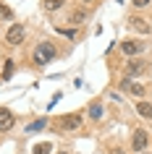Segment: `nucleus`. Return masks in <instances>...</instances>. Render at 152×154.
<instances>
[{"instance_id": "1", "label": "nucleus", "mask_w": 152, "mask_h": 154, "mask_svg": "<svg viewBox=\"0 0 152 154\" xmlns=\"http://www.w3.org/2000/svg\"><path fill=\"white\" fill-rule=\"evenodd\" d=\"M53 57H55V47H53V42H40V45L34 47L32 60H34V65H37V68H45Z\"/></svg>"}, {"instance_id": "2", "label": "nucleus", "mask_w": 152, "mask_h": 154, "mask_svg": "<svg viewBox=\"0 0 152 154\" xmlns=\"http://www.w3.org/2000/svg\"><path fill=\"white\" fill-rule=\"evenodd\" d=\"M55 125H58V131H79L84 125V120H81L79 112H71V115H60Z\"/></svg>"}, {"instance_id": "3", "label": "nucleus", "mask_w": 152, "mask_h": 154, "mask_svg": "<svg viewBox=\"0 0 152 154\" xmlns=\"http://www.w3.org/2000/svg\"><path fill=\"white\" fill-rule=\"evenodd\" d=\"M147 146H150V136H147V131H144V128H136L134 136H131V152L142 154Z\"/></svg>"}, {"instance_id": "4", "label": "nucleus", "mask_w": 152, "mask_h": 154, "mask_svg": "<svg viewBox=\"0 0 152 154\" xmlns=\"http://www.w3.org/2000/svg\"><path fill=\"white\" fill-rule=\"evenodd\" d=\"M26 37V26L24 24H11V29L5 32V42L8 45H21Z\"/></svg>"}, {"instance_id": "5", "label": "nucleus", "mask_w": 152, "mask_h": 154, "mask_svg": "<svg viewBox=\"0 0 152 154\" xmlns=\"http://www.w3.org/2000/svg\"><path fill=\"white\" fill-rule=\"evenodd\" d=\"M121 91L134 94V97H144V86L136 84V81H131V79H123V81H121Z\"/></svg>"}, {"instance_id": "6", "label": "nucleus", "mask_w": 152, "mask_h": 154, "mask_svg": "<svg viewBox=\"0 0 152 154\" xmlns=\"http://www.w3.org/2000/svg\"><path fill=\"white\" fill-rule=\"evenodd\" d=\"M13 123H16V118H13V112L11 110H5V107H0V131L5 133V131L13 128Z\"/></svg>"}, {"instance_id": "7", "label": "nucleus", "mask_w": 152, "mask_h": 154, "mask_svg": "<svg viewBox=\"0 0 152 154\" xmlns=\"http://www.w3.org/2000/svg\"><path fill=\"white\" fill-rule=\"evenodd\" d=\"M121 50H123V52H126V55L131 57V55H136V52H142V50H144V45H142L139 39H126L123 45H121Z\"/></svg>"}, {"instance_id": "8", "label": "nucleus", "mask_w": 152, "mask_h": 154, "mask_svg": "<svg viewBox=\"0 0 152 154\" xmlns=\"http://www.w3.org/2000/svg\"><path fill=\"white\" fill-rule=\"evenodd\" d=\"M123 71H126V79H131V76H136V73L144 71V63H142V60H128Z\"/></svg>"}, {"instance_id": "9", "label": "nucleus", "mask_w": 152, "mask_h": 154, "mask_svg": "<svg viewBox=\"0 0 152 154\" xmlns=\"http://www.w3.org/2000/svg\"><path fill=\"white\" fill-rule=\"evenodd\" d=\"M136 112L142 115V118H147V120H152V102H136Z\"/></svg>"}, {"instance_id": "10", "label": "nucleus", "mask_w": 152, "mask_h": 154, "mask_svg": "<svg viewBox=\"0 0 152 154\" xmlns=\"http://www.w3.org/2000/svg\"><path fill=\"white\" fill-rule=\"evenodd\" d=\"M128 24L134 26V29H139V32H142V34H150V26H147V21H144V18L134 16V18H131V21H128Z\"/></svg>"}, {"instance_id": "11", "label": "nucleus", "mask_w": 152, "mask_h": 154, "mask_svg": "<svg viewBox=\"0 0 152 154\" xmlns=\"http://www.w3.org/2000/svg\"><path fill=\"white\" fill-rule=\"evenodd\" d=\"M87 18V11H73L71 16H68V24H73V26H79L81 21Z\"/></svg>"}, {"instance_id": "12", "label": "nucleus", "mask_w": 152, "mask_h": 154, "mask_svg": "<svg viewBox=\"0 0 152 154\" xmlns=\"http://www.w3.org/2000/svg\"><path fill=\"white\" fill-rule=\"evenodd\" d=\"M50 152H53V144H50V141H40V144L34 146L32 154H50Z\"/></svg>"}, {"instance_id": "13", "label": "nucleus", "mask_w": 152, "mask_h": 154, "mask_svg": "<svg viewBox=\"0 0 152 154\" xmlns=\"http://www.w3.org/2000/svg\"><path fill=\"white\" fill-rule=\"evenodd\" d=\"M8 18H13V11L5 3H0V21H8Z\"/></svg>"}, {"instance_id": "14", "label": "nucleus", "mask_w": 152, "mask_h": 154, "mask_svg": "<svg viewBox=\"0 0 152 154\" xmlns=\"http://www.w3.org/2000/svg\"><path fill=\"white\" fill-rule=\"evenodd\" d=\"M63 3L66 0H45V11H58V8H63Z\"/></svg>"}, {"instance_id": "15", "label": "nucleus", "mask_w": 152, "mask_h": 154, "mask_svg": "<svg viewBox=\"0 0 152 154\" xmlns=\"http://www.w3.org/2000/svg\"><path fill=\"white\" fill-rule=\"evenodd\" d=\"M11 73H13V60H5V65H3V79H11Z\"/></svg>"}, {"instance_id": "16", "label": "nucleus", "mask_w": 152, "mask_h": 154, "mask_svg": "<svg viewBox=\"0 0 152 154\" xmlns=\"http://www.w3.org/2000/svg\"><path fill=\"white\" fill-rule=\"evenodd\" d=\"M89 115H92V118H100V115H102V107H100V102L89 105Z\"/></svg>"}, {"instance_id": "17", "label": "nucleus", "mask_w": 152, "mask_h": 154, "mask_svg": "<svg viewBox=\"0 0 152 154\" xmlns=\"http://www.w3.org/2000/svg\"><path fill=\"white\" fill-rule=\"evenodd\" d=\"M45 123H47V120H37V123H32L26 131H29V133H34V131H42V128H45Z\"/></svg>"}, {"instance_id": "18", "label": "nucleus", "mask_w": 152, "mask_h": 154, "mask_svg": "<svg viewBox=\"0 0 152 154\" xmlns=\"http://www.w3.org/2000/svg\"><path fill=\"white\" fill-rule=\"evenodd\" d=\"M58 32H60V34H66L68 39H73V37H76V32H73V29H63V26H58Z\"/></svg>"}, {"instance_id": "19", "label": "nucleus", "mask_w": 152, "mask_h": 154, "mask_svg": "<svg viewBox=\"0 0 152 154\" xmlns=\"http://www.w3.org/2000/svg\"><path fill=\"white\" fill-rule=\"evenodd\" d=\"M152 0H131V5H136V8H147Z\"/></svg>"}, {"instance_id": "20", "label": "nucleus", "mask_w": 152, "mask_h": 154, "mask_svg": "<svg viewBox=\"0 0 152 154\" xmlns=\"http://www.w3.org/2000/svg\"><path fill=\"white\" fill-rule=\"evenodd\" d=\"M58 154H68V152H58Z\"/></svg>"}, {"instance_id": "21", "label": "nucleus", "mask_w": 152, "mask_h": 154, "mask_svg": "<svg viewBox=\"0 0 152 154\" xmlns=\"http://www.w3.org/2000/svg\"><path fill=\"white\" fill-rule=\"evenodd\" d=\"M142 154H144V152H142Z\"/></svg>"}]
</instances>
